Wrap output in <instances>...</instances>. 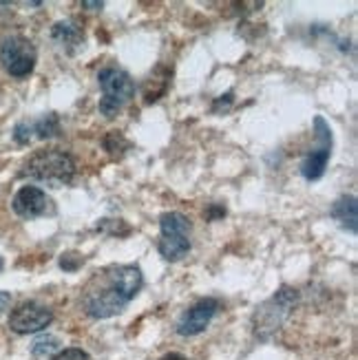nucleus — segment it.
<instances>
[{
	"label": "nucleus",
	"instance_id": "4be33fe9",
	"mask_svg": "<svg viewBox=\"0 0 358 360\" xmlns=\"http://www.w3.org/2000/svg\"><path fill=\"white\" fill-rule=\"evenodd\" d=\"M11 305V294L9 292H0V314Z\"/></svg>",
	"mask_w": 358,
	"mask_h": 360
},
{
	"label": "nucleus",
	"instance_id": "6ab92c4d",
	"mask_svg": "<svg viewBox=\"0 0 358 360\" xmlns=\"http://www.w3.org/2000/svg\"><path fill=\"white\" fill-rule=\"evenodd\" d=\"M13 139H15L18 144H23V146L29 144L31 139H34V137H31V131H29V122L15 124V129H13Z\"/></svg>",
	"mask_w": 358,
	"mask_h": 360
},
{
	"label": "nucleus",
	"instance_id": "f03ea898",
	"mask_svg": "<svg viewBox=\"0 0 358 360\" xmlns=\"http://www.w3.org/2000/svg\"><path fill=\"white\" fill-rule=\"evenodd\" d=\"M77 175V164L73 155L65 148H42L29 155L20 168V177L46 184L51 188L69 186Z\"/></svg>",
	"mask_w": 358,
	"mask_h": 360
},
{
	"label": "nucleus",
	"instance_id": "393cba45",
	"mask_svg": "<svg viewBox=\"0 0 358 360\" xmlns=\"http://www.w3.org/2000/svg\"><path fill=\"white\" fill-rule=\"evenodd\" d=\"M3 265H5V261H3V257H0V270H3Z\"/></svg>",
	"mask_w": 358,
	"mask_h": 360
},
{
	"label": "nucleus",
	"instance_id": "412c9836",
	"mask_svg": "<svg viewBox=\"0 0 358 360\" xmlns=\"http://www.w3.org/2000/svg\"><path fill=\"white\" fill-rule=\"evenodd\" d=\"M230 104H232V91L230 93H226V96H222V98H217L215 100V104H212V113H226L228 108H230Z\"/></svg>",
	"mask_w": 358,
	"mask_h": 360
},
{
	"label": "nucleus",
	"instance_id": "6e6552de",
	"mask_svg": "<svg viewBox=\"0 0 358 360\" xmlns=\"http://www.w3.org/2000/svg\"><path fill=\"white\" fill-rule=\"evenodd\" d=\"M51 323H53V311L38 301H23L20 305H15L9 314L11 332L20 336L42 332Z\"/></svg>",
	"mask_w": 358,
	"mask_h": 360
},
{
	"label": "nucleus",
	"instance_id": "1a4fd4ad",
	"mask_svg": "<svg viewBox=\"0 0 358 360\" xmlns=\"http://www.w3.org/2000/svg\"><path fill=\"white\" fill-rule=\"evenodd\" d=\"M219 309H222V301H219V299H215V296H206V299H199L195 305H191V307L186 309L184 314L179 316L175 332H177L179 336H184V338H191V336L204 334Z\"/></svg>",
	"mask_w": 358,
	"mask_h": 360
},
{
	"label": "nucleus",
	"instance_id": "f257e3e1",
	"mask_svg": "<svg viewBox=\"0 0 358 360\" xmlns=\"http://www.w3.org/2000/svg\"><path fill=\"white\" fill-rule=\"evenodd\" d=\"M144 285L139 265H106L96 270L80 290V307L93 321H106L122 314Z\"/></svg>",
	"mask_w": 358,
	"mask_h": 360
},
{
	"label": "nucleus",
	"instance_id": "4468645a",
	"mask_svg": "<svg viewBox=\"0 0 358 360\" xmlns=\"http://www.w3.org/2000/svg\"><path fill=\"white\" fill-rule=\"evenodd\" d=\"M29 131H31V137L51 139L60 135V117L56 113H46L36 122H29Z\"/></svg>",
	"mask_w": 358,
	"mask_h": 360
},
{
	"label": "nucleus",
	"instance_id": "f8f14e48",
	"mask_svg": "<svg viewBox=\"0 0 358 360\" xmlns=\"http://www.w3.org/2000/svg\"><path fill=\"white\" fill-rule=\"evenodd\" d=\"M51 38H53V42L58 46H62L65 51L73 53L84 40V29L75 20H60V22H56L51 27Z\"/></svg>",
	"mask_w": 358,
	"mask_h": 360
},
{
	"label": "nucleus",
	"instance_id": "7ed1b4c3",
	"mask_svg": "<svg viewBox=\"0 0 358 360\" xmlns=\"http://www.w3.org/2000/svg\"><path fill=\"white\" fill-rule=\"evenodd\" d=\"M299 303V290L290 285L279 288L268 301H263L252 314V332L259 340H270L290 319Z\"/></svg>",
	"mask_w": 358,
	"mask_h": 360
},
{
	"label": "nucleus",
	"instance_id": "ddd939ff",
	"mask_svg": "<svg viewBox=\"0 0 358 360\" xmlns=\"http://www.w3.org/2000/svg\"><path fill=\"white\" fill-rule=\"evenodd\" d=\"M160 69H162V67L155 69L153 75L144 82V102H146V104L158 102V100L164 96V93L168 91V84H170V71L164 69V73H162V77H160Z\"/></svg>",
	"mask_w": 358,
	"mask_h": 360
},
{
	"label": "nucleus",
	"instance_id": "dca6fc26",
	"mask_svg": "<svg viewBox=\"0 0 358 360\" xmlns=\"http://www.w3.org/2000/svg\"><path fill=\"white\" fill-rule=\"evenodd\" d=\"M58 347H60V340L56 336H42L31 345V354L36 358H44V356H51L53 352H58Z\"/></svg>",
	"mask_w": 358,
	"mask_h": 360
},
{
	"label": "nucleus",
	"instance_id": "5701e85b",
	"mask_svg": "<svg viewBox=\"0 0 358 360\" xmlns=\"http://www.w3.org/2000/svg\"><path fill=\"white\" fill-rule=\"evenodd\" d=\"M160 360H191V358L184 354H177V352H170V354H164Z\"/></svg>",
	"mask_w": 358,
	"mask_h": 360
},
{
	"label": "nucleus",
	"instance_id": "9b49d317",
	"mask_svg": "<svg viewBox=\"0 0 358 360\" xmlns=\"http://www.w3.org/2000/svg\"><path fill=\"white\" fill-rule=\"evenodd\" d=\"M330 217L334 221L343 228L345 232L350 234H356L358 232V203H356V197L354 195H343L338 197L332 208H330Z\"/></svg>",
	"mask_w": 358,
	"mask_h": 360
},
{
	"label": "nucleus",
	"instance_id": "423d86ee",
	"mask_svg": "<svg viewBox=\"0 0 358 360\" xmlns=\"http://www.w3.org/2000/svg\"><path fill=\"white\" fill-rule=\"evenodd\" d=\"M36 46L25 36H7L0 42V65L11 77L23 80V77L31 75V71L36 69Z\"/></svg>",
	"mask_w": 358,
	"mask_h": 360
},
{
	"label": "nucleus",
	"instance_id": "2eb2a0df",
	"mask_svg": "<svg viewBox=\"0 0 358 360\" xmlns=\"http://www.w3.org/2000/svg\"><path fill=\"white\" fill-rule=\"evenodd\" d=\"M102 144H104V148L111 153V155H115V158H120V155L124 153V150H129L131 148V142L127 137H124V133L122 131H108L106 135H104V139H102Z\"/></svg>",
	"mask_w": 358,
	"mask_h": 360
},
{
	"label": "nucleus",
	"instance_id": "b1692460",
	"mask_svg": "<svg viewBox=\"0 0 358 360\" xmlns=\"http://www.w3.org/2000/svg\"><path fill=\"white\" fill-rule=\"evenodd\" d=\"M82 7H87V9H93V11H98V9H102V7H104V3H89V0H84Z\"/></svg>",
	"mask_w": 358,
	"mask_h": 360
},
{
	"label": "nucleus",
	"instance_id": "f3484780",
	"mask_svg": "<svg viewBox=\"0 0 358 360\" xmlns=\"http://www.w3.org/2000/svg\"><path fill=\"white\" fill-rule=\"evenodd\" d=\"M84 265V257H80L77 252H67L60 257V268L65 272H77Z\"/></svg>",
	"mask_w": 358,
	"mask_h": 360
},
{
	"label": "nucleus",
	"instance_id": "9d476101",
	"mask_svg": "<svg viewBox=\"0 0 358 360\" xmlns=\"http://www.w3.org/2000/svg\"><path fill=\"white\" fill-rule=\"evenodd\" d=\"M11 208L20 219H38L51 210V199L38 186H23L11 199Z\"/></svg>",
	"mask_w": 358,
	"mask_h": 360
},
{
	"label": "nucleus",
	"instance_id": "a211bd4d",
	"mask_svg": "<svg viewBox=\"0 0 358 360\" xmlns=\"http://www.w3.org/2000/svg\"><path fill=\"white\" fill-rule=\"evenodd\" d=\"M51 360H91V356L80 347H67V349L58 352Z\"/></svg>",
	"mask_w": 358,
	"mask_h": 360
},
{
	"label": "nucleus",
	"instance_id": "0eeeda50",
	"mask_svg": "<svg viewBox=\"0 0 358 360\" xmlns=\"http://www.w3.org/2000/svg\"><path fill=\"white\" fill-rule=\"evenodd\" d=\"M314 135H317V146L309 148V153L301 162V175L305 181H319L325 175V168L330 164L332 158V146H334V137L330 124L325 122L323 115L314 117Z\"/></svg>",
	"mask_w": 358,
	"mask_h": 360
},
{
	"label": "nucleus",
	"instance_id": "20e7f679",
	"mask_svg": "<svg viewBox=\"0 0 358 360\" xmlns=\"http://www.w3.org/2000/svg\"><path fill=\"white\" fill-rule=\"evenodd\" d=\"M193 224L184 212L168 210L160 214V241L158 252L164 261L177 263L193 250Z\"/></svg>",
	"mask_w": 358,
	"mask_h": 360
},
{
	"label": "nucleus",
	"instance_id": "aec40b11",
	"mask_svg": "<svg viewBox=\"0 0 358 360\" xmlns=\"http://www.w3.org/2000/svg\"><path fill=\"white\" fill-rule=\"evenodd\" d=\"M204 217L208 219V221H217V219H224L226 217V206H222V203H210L208 210L204 212Z\"/></svg>",
	"mask_w": 358,
	"mask_h": 360
},
{
	"label": "nucleus",
	"instance_id": "39448f33",
	"mask_svg": "<svg viewBox=\"0 0 358 360\" xmlns=\"http://www.w3.org/2000/svg\"><path fill=\"white\" fill-rule=\"evenodd\" d=\"M98 84L102 89L100 113L106 120H113L122 113V108L135 98L133 77L120 67H104L98 73Z\"/></svg>",
	"mask_w": 358,
	"mask_h": 360
}]
</instances>
